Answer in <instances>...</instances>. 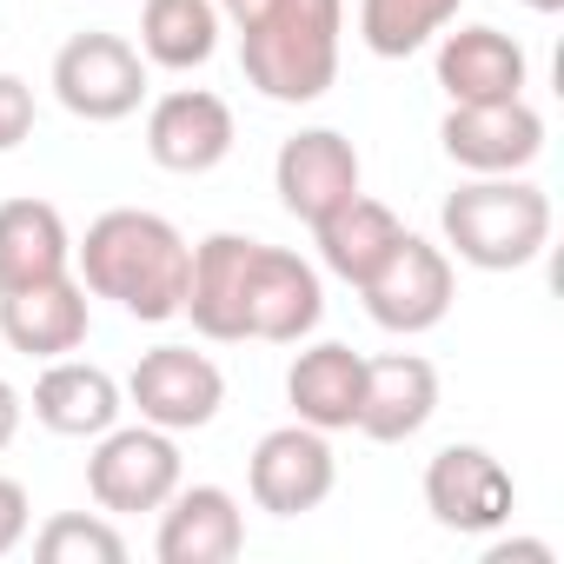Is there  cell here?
I'll use <instances>...</instances> for the list:
<instances>
[{"instance_id":"e0dca14e","label":"cell","mask_w":564,"mask_h":564,"mask_svg":"<svg viewBox=\"0 0 564 564\" xmlns=\"http://www.w3.org/2000/svg\"><path fill=\"white\" fill-rule=\"evenodd\" d=\"M438 412V372L419 352H386L366 359V392H359V425L372 445H405L432 425Z\"/></svg>"},{"instance_id":"5bb4252c","label":"cell","mask_w":564,"mask_h":564,"mask_svg":"<svg viewBox=\"0 0 564 564\" xmlns=\"http://www.w3.org/2000/svg\"><path fill=\"white\" fill-rule=\"evenodd\" d=\"M87 286L74 272H54V279H34V286H14L0 293V339L28 359H67L87 346Z\"/></svg>"},{"instance_id":"83f0119b","label":"cell","mask_w":564,"mask_h":564,"mask_svg":"<svg viewBox=\"0 0 564 564\" xmlns=\"http://www.w3.org/2000/svg\"><path fill=\"white\" fill-rule=\"evenodd\" d=\"M485 557H491V564H511V557H531V564H551L557 551H551L544 538H505V544H491Z\"/></svg>"},{"instance_id":"d4e9b609","label":"cell","mask_w":564,"mask_h":564,"mask_svg":"<svg viewBox=\"0 0 564 564\" xmlns=\"http://www.w3.org/2000/svg\"><path fill=\"white\" fill-rule=\"evenodd\" d=\"M41 564H127V538L107 524V511H61L34 531Z\"/></svg>"},{"instance_id":"4316f807","label":"cell","mask_w":564,"mask_h":564,"mask_svg":"<svg viewBox=\"0 0 564 564\" xmlns=\"http://www.w3.org/2000/svg\"><path fill=\"white\" fill-rule=\"evenodd\" d=\"M34 531V505H28V485L21 478H0V557L21 551Z\"/></svg>"},{"instance_id":"2e32d148","label":"cell","mask_w":564,"mask_h":564,"mask_svg":"<svg viewBox=\"0 0 564 564\" xmlns=\"http://www.w3.org/2000/svg\"><path fill=\"white\" fill-rule=\"evenodd\" d=\"M246 551V511L226 485H180L160 505V564H232Z\"/></svg>"},{"instance_id":"f546056e","label":"cell","mask_w":564,"mask_h":564,"mask_svg":"<svg viewBox=\"0 0 564 564\" xmlns=\"http://www.w3.org/2000/svg\"><path fill=\"white\" fill-rule=\"evenodd\" d=\"M213 8H219V14H226L232 28H252V21H259V14L272 8V0H213Z\"/></svg>"},{"instance_id":"7c38bea8","label":"cell","mask_w":564,"mask_h":564,"mask_svg":"<svg viewBox=\"0 0 564 564\" xmlns=\"http://www.w3.org/2000/svg\"><path fill=\"white\" fill-rule=\"evenodd\" d=\"M232 140H239L232 107L219 94H206V87H173L147 113V153H153V166H166L180 180L213 173L232 153Z\"/></svg>"},{"instance_id":"277c9868","label":"cell","mask_w":564,"mask_h":564,"mask_svg":"<svg viewBox=\"0 0 564 564\" xmlns=\"http://www.w3.org/2000/svg\"><path fill=\"white\" fill-rule=\"evenodd\" d=\"M186 485V465H180V445L173 432L160 425H107L94 458H87V491L107 518H127V511H160L173 491Z\"/></svg>"},{"instance_id":"6da1fadb","label":"cell","mask_w":564,"mask_h":564,"mask_svg":"<svg viewBox=\"0 0 564 564\" xmlns=\"http://www.w3.org/2000/svg\"><path fill=\"white\" fill-rule=\"evenodd\" d=\"M74 265L94 300H113L127 319L160 326V319H180V306H186L193 246L173 219H160L147 206H113L87 226V239L74 246Z\"/></svg>"},{"instance_id":"ac0fdd59","label":"cell","mask_w":564,"mask_h":564,"mask_svg":"<svg viewBox=\"0 0 564 564\" xmlns=\"http://www.w3.org/2000/svg\"><path fill=\"white\" fill-rule=\"evenodd\" d=\"M531 80V61L511 34L498 28H458L438 41V87L452 94V107H491V100H518Z\"/></svg>"},{"instance_id":"9a60e30c","label":"cell","mask_w":564,"mask_h":564,"mask_svg":"<svg viewBox=\"0 0 564 564\" xmlns=\"http://www.w3.org/2000/svg\"><path fill=\"white\" fill-rule=\"evenodd\" d=\"M438 140L465 173H524L544 153V120L518 94V100H491V107H452Z\"/></svg>"},{"instance_id":"7402d4cb","label":"cell","mask_w":564,"mask_h":564,"mask_svg":"<svg viewBox=\"0 0 564 564\" xmlns=\"http://www.w3.org/2000/svg\"><path fill=\"white\" fill-rule=\"evenodd\" d=\"M74 265V232L47 199H0V293Z\"/></svg>"},{"instance_id":"44dd1931","label":"cell","mask_w":564,"mask_h":564,"mask_svg":"<svg viewBox=\"0 0 564 564\" xmlns=\"http://www.w3.org/2000/svg\"><path fill=\"white\" fill-rule=\"evenodd\" d=\"M313 239H319V259H326L333 279H346V286H366V279L386 265V252L405 239V219H399L386 199L352 193L346 206H333V213L313 226Z\"/></svg>"},{"instance_id":"ffe728a7","label":"cell","mask_w":564,"mask_h":564,"mask_svg":"<svg viewBox=\"0 0 564 564\" xmlns=\"http://www.w3.org/2000/svg\"><path fill=\"white\" fill-rule=\"evenodd\" d=\"M359 392H366V352H352L339 339L306 346L286 366V399H293L300 425H313V432H352L359 425Z\"/></svg>"},{"instance_id":"4fadbf2b","label":"cell","mask_w":564,"mask_h":564,"mask_svg":"<svg viewBox=\"0 0 564 564\" xmlns=\"http://www.w3.org/2000/svg\"><path fill=\"white\" fill-rule=\"evenodd\" d=\"M252 252H259V239H246V232H213V239H199V246H193L186 306H180V313L193 319V333H206V339H219V346L252 339V333H246Z\"/></svg>"},{"instance_id":"9c48e42d","label":"cell","mask_w":564,"mask_h":564,"mask_svg":"<svg viewBox=\"0 0 564 564\" xmlns=\"http://www.w3.org/2000/svg\"><path fill=\"white\" fill-rule=\"evenodd\" d=\"M425 511L445 531H458V538H485V531L511 524L518 485H511V471L485 445H445L425 465Z\"/></svg>"},{"instance_id":"52a82bcc","label":"cell","mask_w":564,"mask_h":564,"mask_svg":"<svg viewBox=\"0 0 564 564\" xmlns=\"http://www.w3.org/2000/svg\"><path fill=\"white\" fill-rule=\"evenodd\" d=\"M120 392H127V405L147 425H160V432H199L226 405V372L206 352H193V346H153V352H140V366L127 372Z\"/></svg>"},{"instance_id":"8992f818","label":"cell","mask_w":564,"mask_h":564,"mask_svg":"<svg viewBox=\"0 0 564 564\" xmlns=\"http://www.w3.org/2000/svg\"><path fill=\"white\" fill-rule=\"evenodd\" d=\"M359 293H366V313H372L379 333H399V339L432 333V326L452 313V300H458L452 252L432 246V239H419V232H405Z\"/></svg>"},{"instance_id":"3957f363","label":"cell","mask_w":564,"mask_h":564,"mask_svg":"<svg viewBox=\"0 0 564 564\" xmlns=\"http://www.w3.org/2000/svg\"><path fill=\"white\" fill-rule=\"evenodd\" d=\"M445 252L478 272H518L551 246V199L518 173H471L438 213Z\"/></svg>"},{"instance_id":"8fae6325","label":"cell","mask_w":564,"mask_h":564,"mask_svg":"<svg viewBox=\"0 0 564 564\" xmlns=\"http://www.w3.org/2000/svg\"><path fill=\"white\" fill-rule=\"evenodd\" d=\"M319 319H326L319 265H306L300 252L259 239V252H252V286H246V333L265 339V346H300Z\"/></svg>"},{"instance_id":"7a4b0ae2","label":"cell","mask_w":564,"mask_h":564,"mask_svg":"<svg viewBox=\"0 0 564 564\" xmlns=\"http://www.w3.org/2000/svg\"><path fill=\"white\" fill-rule=\"evenodd\" d=\"M339 41L346 0H272L252 28H239L246 87H259L279 107H313L339 80Z\"/></svg>"},{"instance_id":"f1b7e54d","label":"cell","mask_w":564,"mask_h":564,"mask_svg":"<svg viewBox=\"0 0 564 564\" xmlns=\"http://www.w3.org/2000/svg\"><path fill=\"white\" fill-rule=\"evenodd\" d=\"M21 412H28V399H21L8 379H0V452L14 445V432H21Z\"/></svg>"},{"instance_id":"5b68a950","label":"cell","mask_w":564,"mask_h":564,"mask_svg":"<svg viewBox=\"0 0 564 564\" xmlns=\"http://www.w3.org/2000/svg\"><path fill=\"white\" fill-rule=\"evenodd\" d=\"M54 100L87 127H113L147 100V54L120 34H74L54 54Z\"/></svg>"},{"instance_id":"cb8c5ba5","label":"cell","mask_w":564,"mask_h":564,"mask_svg":"<svg viewBox=\"0 0 564 564\" xmlns=\"http://www.w3.org/2000/svg\"><path fill=\"white\" fill-rule=\"evenodd\" d=\"M465 0H359V41L379 61H405L458 21Z\"/></svg>"},{"instance_id":"4dcf8cb0","label":"cell","mask_w":564,"mask_h":564,"mask_svg":"<svg viewBox=\"0 0 564 564\" xmlns=\"http://www.w3.org/2000/svg\"><path fill=\"white\" fill-rule=\"evenodd\" d=\"M524 8H531V14H557V8H564V0H524Z\"/></svg>"},{"instance_id":"ba28073f","label":"cell","mask_w":564,"mask_h":564,"mask_svg":"<svg viewBox=\"0 0 564 564\" xmlns=\"http://www.w3.org/2000/svg\"><path fill=\"white\" fill-rule=\"evenodd\" d=\"M333 485H339V458H333L326 432H313V425H300V419L279 425V432H265V438L252 445L246 491H252V505L272 511V518H306V511H319V505L333 498Z\"/></svg>"},{"instance_id":"603a6c76","label":"cell","mask_w":564,"mask_h":564,"mask_svg":"<svg viewBox=\"0 0 564 564\" xmlns=\"http://www.w3.org/2000/svg\"><path fill=\"white\" fill-rule=\"evenodd\" d=\"M140 54L147 67L193 74L219 54V8L213 0H147L140 8Z\"/></svg>"},{"instance_id":"30bf717a","label":"cell","mask_w":564,"mask_h":564,"mask_svg":"<svg viewBox=\"0 0 564 564\" xmlns=\"http://www.w3.org/2000/svg\"><path fill=\"white\" fill-rule=\"evenodd\" d=\"M359 180H366V166H359L352 140L333 133V127H306V133H293L286 147H279V160H272L279 206H286L300 226H319L333 206H346V199L359 193Z\"/></svg>"},{"instance_id":"d6986e66","label":"cell","mask_w":564,"mask_h":564,"mask_svg":"<svg viewBox=\"0 0 564 564\" xmlns=\"http://www.w3.org/2000/svg\"><path fill=\"white\" fill-rule=\"evenodd\" d=\"M120 412H127L120 379L87 359H47V372L34 379V419L54 438H100L107 425H120Z\"/></svg>"},{"instance_id":"484cf974","label":"cell","mask_w":564,"mask_h":564,"mask_svg":"<svg viewBox=\"0 0 564 564\" xmlns=\"http://www.w3.org/2000/svg\"><path fill=\"white\" fill-rule=\"evenodd\" d=\"M34 133V87L21 74H0V153H14Z\"/></svg>"}]
</instances>
